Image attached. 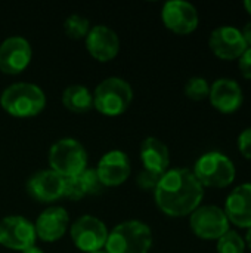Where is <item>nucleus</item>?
<instances>
[{"instance_id": "obj_1", "label": "nucleus", "mask_w": 251, "mask_h": 253, "mask_svg": "<svg viewBox=\"0 0 251 253\" xmlns=\"http://www.w3.org/2000/svg\"><path fill=\"white\" fill-rule=\"evenodd\" d=\"M154 197L164 215L183 218L200 208L204 197V187L198 182L192 170L170 169L161 176Z\"/></svg>"}, {"instance_id": "obj_2", "label": "nucleus", "mask_w": 251, "mask_h": 253, "mask_svg": "<svg viewBox=\"0 0 251 253\" xmlns=\"http://www.w3.org/2000/svg\"><path fill=\"white\" fill-rule=\"evenodd\" d=\"M0 107L9 116L16 119L34 117L44 110L46 95L41 87L34 83H13L1 92Z\"/></svg>"}, {"instance_id": "obj_3", "label": "nucleus", "mask_w": 251, "mask_h": 253, "mask_svg": "<svg viewBox=\"0 0 251 253\" xmlns=\"http://www.w3.org/2000/svg\"><path fill=\"white\" fill-rule=\"evenodd\" d=\"M152 246L151 228L136 219L115 225L105 243L107 253H148Z\"/></svg>"}, {"instance_id": "obj_4", "label": "nucleus", "mask_w": 251, "mask_h": 253, "mask_svg": "<svg viewBox=\"0 0 251 253\" xmlns=\"http://www.w3.org/2000/svg\"><path fill=\"white\" fill-rule=\"evenodd\" d=\"M93 95V107L104 116L115 117L123 114L133 101L132 86L120 77H108L102 80Z\"/></svg>"}, {"instance_id": "obj_5", "label": "nucleus", "mask_w": 251, "mask_h": 253, "mask_svg": "<svg viewBox=\"0 0 251 253\" xmlns=\"http://www.w3.org/2000/svg\"><path fill=\"white\" fill-rule=\"evenodd\" d=\"M49 165L50 169L62 178H72L86 169L87 153L77 139L62 138L50 147Z\"/></svg>"}, {"instance_id": "obj_6", "label": "nucleus", "mask_w": 251, "mask_h": 253, "mask_svg": "<svg viewBox=\"0 0 251 253\" xmlns=\"http://www.w3.org/2000/svg\"><path fill=\"white\" fill-rule=\"evenodd\" d=\"M192 172L198 182L209 188H225L231 185L237 173L232 160L216 151L201 156L197 160Z\"/></svg>"}, {"instance_id": "obj_7", "label": "nucleus", "mask_w": 251, "mask_h": 253, "mask_svg": "<svg viewBox=\"0 0 251 253\" xmlns=\"http://www.w3.org/2000/svg\"><path fill=\"white\" fill-rule=\"evenodd\" d=\"M70 236L78 251L84 253L98 252L105 248L108 228L99 218L84 215L74 221L70 230Z\"/></svg>"}, {"instance_id": "obj_8", "label": "nucleus", "mask_w": 251, "mask_h": 253, "mask_svg": "<svg viewBox=\"0 0 251 253\" xmlns=\"http://www.w3.org/2000/svg\"><path fill=\"white\" fill-rule=\"evenodd\" d=\"M34 224L24 216L10 215L0 219V245L10 251L24 252L36 246Z\"/></svg>"}, {"instance_id": "obj_9", "label": "nucleus", "mask_w": 251, "mask_h": 253, "mask_svg": "<svg viewBox=\"0 0 251 253\" xmlns=\"http://www.w3.org/2000/svg\"><path fill=\"white\" fill-rule=\"evenodd\" d=\"M192 233L203 240H219L229 231V221L217 206H200L189 215Z\"/></svg>"}, {"instance_id": "obj_10", "label": "nucleus", "mask_w": 251, "mask_h": 253, "mask_svg": "<svg viewBox=\"0 0 251 253\" xmlns=\"http://www.w3.org/2000/svg\"><path fill=\"white\" fill-rule=\"evenodd\" d=\"M161 19L166 28L180 36H186L195 31L200 21L197 9L183 0H170L164 3Z\"/></svg>"}, {"instance_id": "obj_11", "label": "nucleus", "mask_w": 251, "mask_h": 253, "mask_svg": "<svg viewBox=\"0 0 251 253\" xmlns=\"http://www.w3.org/2000/svg\"><path fill=\"white\" fill-rule=\"evenodd\" d=\"M33 56L31 44L21 36H12L0 44V71L9 76L22 73Z\"/></svg>"}, {"instance_id": "obj_12", "label": "nucleus", "mask_w": 251, "mask_h": 253, "mask_svg": "<svg viewBox=\"0 0 251 253\" xmlns=\"http://www.w3.org/2000/svg\"><path fill=\"white\" fill-rule=\"evenodd\" d=\"M104 187H118L130 176V160L124 151L112 150L105 153L95 169Z\"/></svg>"}, {"instance_id": "obj_13", "label": "nucleus", "mask_w": 251, "mask_h": 253, "mask_svg": "<svg viewBox=\"0 0 251 253\" xmlns=\"http://www.w3.org/2000/svg\"><path fill=\"white\" fill-rule=\"evenodd\" d=\"M65 178L52 169L34 173L27 182L28 194L40 203H53L64 197Z\"/></svg>"}, {"instance_id": "obj_14", "label": "nucleus", "mask_w": 251, "mask_h": 253, "mask_svg": "<svg viewBox=\"0 0 251 253\" xmlns=\"http://www.w3.org/2000/svg\"><path fill=\"white\" fill-rule=\"evenodd\" d=\"M86 47L90 56L96 61L109 62L120 52V39L112 28L107 25H95L86 36Z\"/></svg>"}, {"instance_id": "obj_15", "label": "nucleus", "mask_w": 251, "mask_h": 253, "mask_svg": "<svg viewBox=\"0 0 251 253\" xmlns=\"http://www.w3.org/2000/svg\"><path fill=\"white\" fill-rule=\"evenodd\" d=\"M209 44L213 53L223 61L240 59V56L247 50L241 31L228 25L216 28L210 36Z\"/></svg>"}, {"instance_id": "obj_16", "label": "nucleus", "mask_w": 251, "mask_h": 253, "mask_svg": "<svg viewBox=\"0 0 251 253\" xmlns=\"http://www.w3.org/2000/svg\"><path fill=\"white\" fill-rule=\"evenodd\" d=\"M68 227H70L68 212L61 206L47 208L38 215L34 224L37 239L46 243H55L61 240L65 236Z\"/></svg>"}, {"instance_id": "obj_17", "label": "nucleus", "mask_w": 251, "mask_h": 253, "mask_svg": "<svg viewBox=\"0 0 251 253\" xmlns=\"http://www.w3.org/2000/svg\"><path fill=\"white\" fill-rule=\"evenodd\" d=\"M209 98L212 105L223 114L235 113L244 101L241 86L232 79L216 80L210 86Z\"/></svg>"}, {"instance_id": "obj_18", "label": "nucleus", "mask_w": 251, "mask_h": 253, "mask_svg": "<svg viewBox=\"0 0 251 253\" xmlns=\"http://www.w3.org/2000/svg\"><path fill=\"white\" fill-rule=\"evenodd\" d=\"M229 224L238 228H251V184L237 187L226 199L223 209Z\"/></svg>"}, {"instance_id": "obj_19", "label": "nucleus", "mask_w": 251, "mask_h": 253, "mask_svg": "<svg viewBox=\"0 0 251 253\" xmlns=\"http://www.w3.org/2000/svg\"><path fill=\"white\" fill-rule=\"evenodd\" d=\"M141 160L146 170L164 175L169 170L170 151L161 139L149 136L141 144Z\"/></svg>"}, {"instance_id": "obj_20", "label": "nucleus", "mask_w": 251, "mask_h": 253, "mask_svg": "<svg viewBox=\"0 0 251 253\" xmlns=\"http://www.w3.org/2000/svg\"><path fill=\"white\" fill-rule=\"evenodd\" d=\"M102 188H104V185L101 184L96 170L86 168L77 176L65 179L64 197L77 202V200H81L86 196L99 194L102 191Z\"/></svg>"}, {"instance_id": "obj_21", "label": "nucleus", "mask_w": 251, "mask_h": 253, "mask_svg": "<svg viewBox=\"0 0 251 253\" xmlns=\"http://www.w3.org/2000/svg\"><path fill=\"white\" fill-rule=\"evenodd\" d=\"M62 104L68 111L81 114L93 108V95L81 84H71L62 93Z\"/></svg>"}, {"instance_id": "obj_22", "label": "nucleus", "mask_w": 251, "mask_h": 253, "mask_svg": "<svg viewBox=\"0 0 251 253\" xmlns=\"http://www.w3.org/2000/svg\"><path fill=\"white\" fill-rule=\"evenodd\" d=\"M64 28H65V33H67V36H68L70 39L80 40V39H86V36L89 34V31H90V24H89V19L84 18V16H80V15H70V16L65 19Z\"/></svg>"}, {"instance_id": "obj_23", "label": "nucleus", "mask_w": 251, "mask_h": 253, "mask_svg": "<svg viewBox=\"0 0 251 253\" xmlns=\"http://www.w3.org/2000/svg\"><path fill=\"white\" fill-rule=\"evenodd\" d=\"M217 252L219 253H244L246 242L237 231H228L217 240Z\"/></svg>"}, {"instance_id": "obj_24", "label": "nucleus", "mask_w": 251, "mask_h": 253, "mask_svg": "<svg viewBox=\"0 0 251 253\" xmlns=\"http://www.w3.org/2000/svg\"><path fill=\"white\" fill-rule=\"evenodd\" d=\"M185 93L192 101H203V99L209 98L210 86H209L206 79H203V77H192L185 84Z\"/></svg>"}, {"instance_id": "obj_25", "label": "nucleus", "mask_w": 251, "mask_h": 253, "mask_svg": "<svg viewBox=\"0 0 251 253\" xmlns=\"http://www.w3.org/2000/svg\"><path fill=\"white\" fill-rule=\"evenodd\" d=\"M161 176H163V175H160V173H155V172H151V170L143 169V170L138 175L136 184H138V187H139L142 191H155V188H157V185H158Z\"/></svg>"}, {"instance_id": "obj_26", "label": "nucleus", "mask_w": 251, "mask_h": 253, "mask_svg": "<svg viewBox=\"0 0 251 253\" xmlns=\"http://www.w3.org/2000/svg\"><path fill=\"white\" fill-rule=\"evenodd\" d=\"M238 148H240V153L246 157L251 160V127L246 129L240 138H238Z\"/></svg>"}, {"instance_id": "obj_27", "label": "nucleus", "mask_w": 251, "mask_h": 253, "mask_svg": "<svg viewBox=\"0 0 251 253\" xmlns=\"http://www.w3.org/2000/svg\"><path fill=\"white\" fill-rule=\"evenodd\" d=\"M238 67H240L241 76L247 80H251V47H247V50L240 56Z\"/></svg>"}, {"instance_id": "obj_28", "label": "nucleus", "mask_w": 251, "mask_h": 253, "mask_svg": "<svg viewBox=\"0 0 251 253\" xmlns=\"http://www.w3.org/2000/svg\"><path fill=\"white\" fill-rule=\"evenodd\" d=\"M243 37H244V42L247 44V47H251V21L244 27V30L241 31Z\"/></svg>"}, {"instance_id": "obj_29", "label": "nucleus", "mask_w": 251, "mask_h": 253, "mask_svg": "<svg viewBox=\"0 0 251 253\" xmlns=\"http://www.w3.org/2000/svg\"><path fill=\"white\" fill-rule=\"evenodd\" d=\"M21 253H44L40 248H37V246H33V248H30V249H27V251H24V252Z\"/></svg>"}, {"instance_id": "obj_30", "label": "nucleus", "mask_w": 251, "mask_h": 253, "mask_svg": "<svg viewBox=\"0 0 251 253\" xmlns=\"http://www.w3.org/2000/svg\"><path fill=\"white\" fill-rule=\"evenodd\" d=\"M246 245L250 248V251H251V228H249V231H247V236H246Z\"/></svg>"}, {"instance_id": "obj_31", "label": "nucleus", "mask_w": 251, "mask_h": 253, "mask_svg": "<svg viewBox=\"0 0 251 253\" xmlns=\"http://www.w3.org/2000/svg\"><path fill=\"white\" fill-rule=\"evenodd\" d=\"M244 7L247 9V12L251 15V0H247V1H244Z\"/></svg>"}, {"instance_id": "obj_32", "label": "nucleus", "mask_w": 251, "mask_h": 253, "mask_svg": "<svg viewBox=\"0 0 251 253\" xmlns=\"http://www.w3.org/2000/svg\"><path fill=\"white\" fill-rule=\"evenodd\" d=\"M90 253H107V252H102V251H98V252H90Z\"/></svg>"}]
</instances>
